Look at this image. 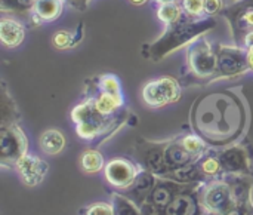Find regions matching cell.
Wrapping results in <instances>:
<instances>
[{
	"mask_svg": "<svg viewBox=\"0 0 253 215\" xmlns=\"http://www.w3.org/2000/svg\"><path fill=\"white\" fill-rule=\"evenodd\" d=\"M113 207H114V215H144L142 210L130 201L127 196L122 193H113Z\"/></svg>",
	"mask_w": 253,
	"mask_h": 215,
	"instance_id": "d4e9b609",
	"label": "cell"
},
{
	"mask_svg": "<svg viewBox=\"0 0 253 215\" xmlns=\"http://www.w3.org/2000/svg\"><path fill=\"white\" fill-rule=\"evenodd\" d=\"M203 215H206V214H203Z\"/></svg>",
	"mask_w": 253,
	"mask_h": 215,
	"instance_id": "74e56055",
	"label": "cell"
},
{
	"mask_svg": "<svg viewBox=\"0 0 253 215\" xmlns=\"http://www.w3.org/2000/svg\"><path fill=\"white\" fill-rule=\"evenodd\" d=\"M218 56L215 43L202 36L187 46L184 79L190 85H209L215 82Z\"/></svg>",
	"mask_w": 253,
	"mask_h": 215,
	"instance_id": "3957f363",
	"label": "cell"
},
{
	"mask_svg": "<svg viewBox=\"0 0 253 215\" xmlns=\"http://www.w3.org/2000/svg\"><path fill=\"white\" fill-rule=\"evenodd\" d=\"M224 0H205V16L215 18L218 13H221L225 7Z\"/></svg>",
	"mask_w": 253,
	"mask_h": 215,
	"instance_id": "1f68e13d",
	"label": "cell"
},
{
	"mask_svg": "<svg viewBox=\"0 0 253 215\" xmlns=\"http://www.w3.org/2000/svg\"><path fill=\"white\" fill-rule=\"evenodd\" d=\"M194 184H181L169 178L157 177L156 186L153 187L150 196L147 198L145 204L142 205V214L144 215H156L162 213L172 201L173 198L181 193L182 190L191 187Z\"/></svg>",
	"mask_w": 253,
	"mask_h": 215,
	"instance_id": "8fae6325",
	"label": "cell"
},
{
	"mask_svg": "<svg viewBox=\"0 0 253 215\" xmlns=\"http://www.w3.org/2000/svg\"><path fill=\"white\" fill-rule=\"evenodd\" d=\"M206 215H253V204H242L230 208L222 214H206Z\"/></svg>",
	"mask_w": 253,
	"mask_h": 215,
	"instance_id": "d6a6232c",
	"label": "cell"
},
{
	"mask_svg": "<svg viewBox=\"0 0 253 215\" xmlns=\"http://www.w3.org/2000/svg\"><path fill=\"white\" fill-rule=\"evenodd\" d=\"M39 146L44 155L56 156L65 147V137L59 129H46L39 138Z\"/></svg>",
	"mask_w": 253,
	"mask_h": 215,
	"instance_id": "44dd1931",
	"label": "cell"
},
{
	"mask_svg": "<svg viewBox=\"0 0 253 215\" xmlns=\"http://www.w3.org/2000/svg\"><path fill=\"white\" fill-rule=\"evenodd\" d=\"M34 0H0V9L3 13L12 15H31Z\"/></svg>",
	"mask_w": 253,
	"mask_h": 215,
	"instance_id": "83f0119b",
	"label": "cell"
},
{
	"mask_svg": "<svg viewBox=\"0 0 253 215\" xmlns=\"http://www.w3.org/2000/svg\"><path fill=\"white\" fill-rule=\"evenodd\" d=\"M157 4H165V3H172V1H181V0H154Z\"/></svg>",
	"mask_w": 253,
	"mask_h": 215,
	"instance_id": "8d00e7d4",
	"label": "cell"
},
{
	"mask_svg": "<svg viewBox=\"0 0 253 215\" xmlns=\"http://www.w3.org/2000/svg\"><path fill=\"white\" fill-rule=\"evenodd\" d=\"M179 138V141L182 143V146L191 153V155H194L197 159L202 156V155H205L211 147L203 141V138H200L196 132H193V134H185V135H181V137H178Z\"/></svg>",
	"mask_w": 253,
	"mask_h": 215,
	"instance_id": "4316f807",
	"label": "cell"
},
{
	"mask_svg": "<svg viewBox=\"0 0 253 215\" xmlns=\"http://www.w3.org/2000/svg\"><path fill=\"white\" fill-rule=\"evenodd\" d=\"M156 181H157V175H154L153 172L150 171H145V169H141L135 178V181L125 190L119 192L125 196H127L130 201H133L139 208H142V205L145 204L147 198L150 196L153 187L156 186Z\"/></svg>",
	"mask_w": 253,
	"mask_h": 215,
	"instance_id": "2e32d148",
	"label": "cell"
},
{
	"mask_svg": "<svg viewBox=\"0 0 253 215\" xmlns=\"http://www.w3.org/2000/svg\"><path fill=\"white\" fill-rule=\"evenodd\" d=\"M13 168L18 172L22 184L27 187L39 186L44 180V177L49 171L47 163L43 159H40L39 156H34L31 153H25L24 156H21L16 161Z\"/></svg>",
	"mask_w": 253,
	"mask_h": 215,
	"instance_id": "5bb4252c",
	"label": "cell"
},
{
	"mask_svg": "<svg viewBox=\"0 0 253 215\" xmlns=\"http://www.w3.org/2000/svg\"><path fill=\"white\" fill-rule=\"evenodd\" d=\"M197 165H199L200 171L203 172V175L206 177L208 181L215 180V178H219V177L224 175L216 149H213V150L209 149L205 155H202L197 159Z\"/></svg>",
	"mask_w": 253,
	"mask_h": 215,
	"instance_id": "7402d4cb",
	"label": "cell"
},
{
	"mask_svg": "<svg viewBox=\"0 0 253 215\" xmlns=\"http://www.w3.org/2000/svg\"><path fill=\"white\" fill-rule=\"evenodd\" d=\"M199 199L205 214H222L237 205L231 186L225 177L203 183L199 187Z\"/></svg>",
	"mask_w": 253,
	"mask_h": 215,
	"instance_id": "5b68a950",
	"label": "cell"
},
{
	"mask_svg": "<svg viewBox=\"0 0 253 215\" xmlns=\"http://www.w3.org/2000/svg\"><path fill=\"white\" fill-rule=\"evenodd\" d=\"M65 0H34L31 9V21L36 25L43 22H52L62 15Z\"/></svg>",
	"mask_w": 253,
	"mask_h": 215,
	"instance_id": "ac0fdd59",
	"label": "cell"
},
{
	"mask_svg": "<svg viewBox=\"0 0 253 215\" xmlns=\"http://www.w3.org/2000/svg\"><path fill=\"white\" fill-rule=\"evenodd\" d=\"M169 141H150L139 138L133 149L135 162L141 169L150 171L157 177H163L168 172L166 165V147Z\"/></svg>",
	"mask_w": 253,
	"mask_h": 215,
	"instance_id": "ba28073f",
	"label": "cell"
},
{
	"mask_svg": "<svg viewBox=\"0 0 253 215\" xmlns=\"http://www.w3.org/2000/svg\"><path fill=\"white\" fill-rule=\"evenodd\" d=\"M71 119L76 125L77 135L84 140H95L99 135H105L108 129H116L117 120H120L119 114L105 116L98 111L89 97L73 108Z\"/></svg>",
	"mask_w": 253,
	"mask_h": 215,
	"instance_id": "277c9868",
	"label": "cell"
},
{
	"mask_svg": "<svg viewBox=\"0 0 253 215\" xmlns=\"http://www.w3.org/2000/svg\"><path fill=\"white\" fill-rule=\"evenodd\" d=\"M162 178H169V180H173V181L181 183V184H203V183H208L206 177L203 175V172L200 171V168L197 165V161L193 162V163L184 165L181 168L172 169V171L166 172Z\"/></svg>",
	"mask_w": 253,
	"mask_h": 215,
	"instance_id": "ffe728a7",
	"label": "cell"
},
{
	"mask_svg": "<svg viewBox=\"0 0 253 215\" xmlns=\"http://www.w3.org/2000/svg\"><path fill=\"white\" fill-rule=\"evenodd\" d=\"M82 215H114L113 202H95L82 210Z\"/></svg>",
	"mask_w": 253,
	"mask_h": 215,
	"instance_id": "4dcf8cb0",
	"label": "cell"
},
{
	"mask_svg": "<svg viewBox=\"0 0 253 215\" xmlns=\"http://www.w3.org/2000/svg\"><path fill=\"white\" fill-rule=\"evenodd\" d=\"M182 89L173 76H160L147 82L142 88V101L151 108H162L181 100Z\"/></svg>",
	"mask_w": 253,
	"mask_h": 215,
	"instance_id": "8992f818",
	"label": "cell"
},
{
	"mask_svg": "<svg viewBox=\"0 0 253 215\" xmlns=\"http://www.w3.org/2000/svg\"><path fill=\"white\" fill-rule=\"evenodd\" d=\"M139 171L141 168L136 162H132L127 158H114L105 163L104 177L113 189L122 192L135 181Z\"/></svg>",
	"mask_w": 253,
	"mask_h": 215,
	"instance_id": "4fadbf2b",
	"label": "cell"
},
{
	"mask_svg": "<svg viewBox=\"0 0 253 215\" xmlns=\"http://www.w3.org/2000/svg\"><path fill=\"white\" fill-rule=\"evenodd\" d=\"M28 153V138L18 122L1 123L0 126V162L13 168L16 161Z\"/></svg>",
	"mask_w": 253,
	"mask_h": 215,
	"instance_id": "52a82bcc",
	"label": "cell"
},
{
	"mask_svg": "<svg viewBox=\"0 0 253 215\" xmlns=\"http://www.w3.org/2000/svg\"><path fill=\"white\" fill-rule=\"evenodd\" d=\"M79 165L84 174H98L99 171H104L105 161H104V156L99 153V150L87 149L80 155Z\"/></svg>",
	"mask_w": 253,
	"mask_h": 215,
	"instance_id": "cb8c5ba5",
	"label": "cell"
},
{
	"mask_svg": "<svg viewBox=\"0 0 253 215\" xmlns=\"http://www.w3.org/2000/svg\"><path fill=\"white\" fill-rule=\"evenodd\" d=\"M132 4H135V6H141V4H145L148 0H129Z\"/></svg>",
	"mask_w": 253,
	"mask_h": 215,
	"instance_id": "d590c367",
	"label": "cell"
},
{
	"mask_svg": "<svg viewBox=\"0 0 253 215\" xmlns=\"http://www.w3.org/2000/svg\"><path fill=\"white\" fill-rule=\"evenodd\" d=\"M82 37H83V34L80 33V27L76 33H71L68 30H59L52 36V45H53V48H56L59 51H65V49L76 46Z\"/></svg>",
	"mask_w": 253,
	"mask_h": 215,
	"instance_id": "484cf974",
	"label": "cell"
},
{
	"mask_svg": "<svg viewBox=\"0 0 253 215\" xmlns=\"http://www.w3.org/2000/svg\"><path fill=\"white\" fill-rule=\"evenodd\" d=\"M216 56H218V70L215 80L221 79H234L245 73H249L246 49L237 45L225 46L221 43H215Z\"/></svg>",
	"mask_w": 253,
	"mask_h": 215,
	"instance_id": "9c48e42d",
	"label": "cell"
},
{
	"mask_svg": "<svg viewBox=\"0 0 253 215\" xmlns=\"http://www.w3.org/2000/svg\"><path fill=\"white\" fill-rule=\"evenodd\" d=\"M190 123L209 147H227L245 132L248 108L236 89H216L196 98L190 111Z\"/></svg>",
	"mask_w": 253,
	"mask_h": 215,
	"instance_id": "6da1fadb",
	"label": "cell"
},
{
	"mask_svg": "<svg viewBox=\"0 0 253 215\" xmlns=\"http://www.w3.org/2000/svg\"><path fill=\"white\" fill-rule=\"evenodd\" d=\"M92 86L108 94H122L120 80L114 74H101L92 79Z\"/></svg>",
	"mask_w": 253,
	"mask_h": 215,
	"instance_id": "f1b7e54d",
	"label": "cell"
},
{
	"mask_svg": "<svg viewBox=\"0 0 253 215\" xmlns=\"http://www.w3.org/2000/svg\"><path fill=\"white\" fill-rule=\"evenodd\" d=\"M197 158L191 155L179 141V138L170 140L166 147V165H168V172L176 168H181L184 165L196 162Z\"/></svg>",
	"mask_w": 253,
	"mask_h": 215,
	"instance_id": "d6986e66",
	"label": "cell"
},
{
	"mask_svg": "<svg viewBox=\"0 0 253 215\" xmlns=\"http://www.w3.org/2000/svg\"><path fill=\"white\" fill-rule=\"evenodd\" d=\"M216 27V19L205 16L200 19H185L176 25L166 27V31L147 48V56L154 62H160L175 51L188 46L196 39L205 36Z\"/></svg>",
	"mask_w": 253,
	"mask_h": 215,
	"instance_id": "7a4b0ae2",
	"label": "cell"
},
{
	"mask_svg": "<svg viewBox=\"0 0 253 215\" xmlns=\"http://www.w3.org/2000/svg\"><path fill=\"white\" fill-rule=\"evenodd\" d=\"M181 6L190 19L205 18V0H181Z\"/></svg>",
	"mask_w": 253,
	"mask_h": 215,
	"instance_id": "f546056e",
	"label": "cell"
},
{
	"mask_svg": "<svg viewBox=\"0 0 253 215\" xmlns=\"http://www.w3.org/2000/svg\"><path fill=\"white\" fill-rule=\"evenodd\" d=\"M202 184H194L181 193H178L173 201L159 214L156 215H203V207L199 199V187Z\"/></svg>",
	"mask_w": 253,
	"mask_h": 215,
	"instance_id": "9a60e30c",
	"label": "cell"
},
{
	"mask_svg": "<svg viewBox=\"0 0 253 215\" xmlns=\"http://www.w3.org/2000/svg\"><path fill=\"white\" fill-rule=\"evenodd\" d=\"M27 30L22 22L6 13L0 18V42L4 49H15L25 40Z\"/></svg>",
	"mask_w": 253,
	"mask_h": 215,
	"instance_id": "e0dca14e",
	"label": "cell"
},
{
	"mask_svg": "<svg viewBox=\"0 0 253 215\" xmlns=\"http://www.w3.org/2000/svg\"><path fill=\"white\" fill-rule=\"evenodd\" d=\"M216 152L224 175H253L252 153L248 146L231 144Z\"/></svg>",
	"mask_w": 253,
	"mask_h": 215,
	"instance_id": "7c38bea8",
	"label": "cell"
},
{
	"mask_svg": "<svg viewBox=\"0 0 253 215\" xmlns=\"http://www.w3.org/2000/svg\"><path fill=\"white\" fill-rule=\"evenodd\" d=\"M230 24L234 45H243L246 34L253 31V0H237L227 4L221 12Z\"/></svg>",
	"mask_w": 253,
	"mask_h": 215,
	"instance_id": "30bf717a",
	"label": "cell"
},
{
	"mask_svg": "<svg viewBox=\"0 0 253 215\" xmlns=\"http://www.w3.org/2000/svg\"><path fill=\"white\" fill-rule=\"evenodd\" d=\"M252 46H253V31H251L249 34H246V37H245V40H243L242 48L248 49V48H252Z\"/></svg>",
	"mask_w": 253,
	"mask_h": 215,
	"instance_id": "e575fe53",
	"label": "cell"
},
{
	"mask_svg": "<svg viewBox=\"0 0 253 215\" xmlns=\"http://www.w3.org/2000/svg\"><path fill=\"white\" fill-rule=\"evenodd\" d=\"M246 59H248L249 71L253 73V46L252 48H248V49H246Z\"/></svg>",
	"mask_w": 253,
	"mask_h": 215,
	"instance_id": "836d02e7",
	"label": "cell"
},
{
	"mask_svg": "<svg viewBox=\"0 0 253 215\" xmlns=\"http://www.w3.org/2000/svg\"><path fill=\"white\" fill-rule=\"evenodd\" d=\"M157 18L166 25V27H170V25H176L187 18L182 6H181V1H172V3H165V4H157Z\"/></svg>",
	"mask_w": 253,
	"mask_h": 215,
	"instance_id": "603a6c76",
	"label": "cell"
}]
</instances>
